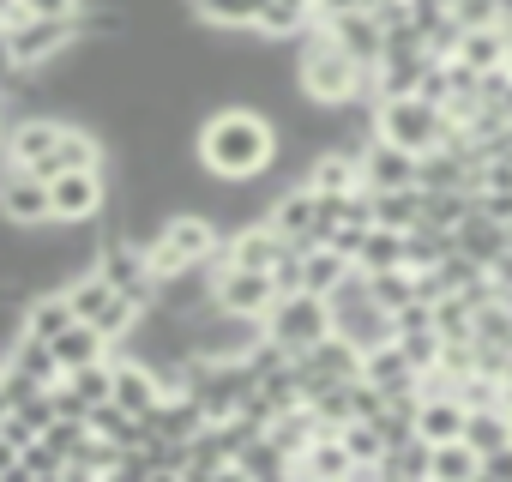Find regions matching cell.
I'll return each mask as SVG.
<instances>
[{
	"label": "cell",
	"mask_w": 512,
	"mask_h": 482,
	"mask_svg": "<svg viewBox=\"0 0 512 482\" xmlns=\"http://www.w3.org/2000/svg\"><path fill=\"white\" fill-rule=\"evenodd\" d=\"M278 151V127L247 103H229L193 127V157L211 181H260L278 163Z\"/></svg>",
	"instance_id": "1"
},
{
	"label": "cell",
	"mask_w": 512,
	"mask_h": 482,
	"mask_svg": "<svg viewBox=\"0 0 512 482\" xmlns=\"http://www.w3.org/2000/svg\"><path fill=\"white\" fill-rule=\"evenodd\" d=\"M302 55H296V91L308 97V103H320V109H350V103H374V73L368 67H356L326 31H320V19H308L302 25Z\"/></svg>",
	"instance_id": "2"
},
{
	"label": "cell",
	"mask_w": 512,
	"mask_h": 482,
	"mask_svg": "<svg viewBox=\"0 0 512 482\" xmlns=\"http://www.w3.org/2000/svg\"><path fill=\"white\" fill-rule=\"evenodd\" d=\"M326 314H332V332L350 338L356 350H374V344L392 338V314L374 302V290H368V278L356 266L338 278V290H326Z\"/></svg>",
	"instance_id": "3"
},
{
	"label": "cell",
	"mask_w": 512,
	"mask_h": 482,
	"mask_svg": "<svg viewBox=\"0 0 512 482\" xmlns=\"http://www.w3.org/2000/svg\"><path fill=\"white\" fill-rule=\"evenodd\" d=\"M446 127L452 121L434 103H422V97H386V103H374V139H386V145H398L410 157L434 151L446 139Z\"/></svg>",
	"instance_id": "4"
},
{
	"label": "cell",
	"mask_w": 512,
	"mask_h": 482,
	"mask_svg": "<svg viewBox=\"0 0 512 482\" xmlns=\"http://www.w3.org/2000/svg\"><path fill=\"white\" fill-rule=\"evenodd\" d=\"M91 272H97V278H103L115 296H127L139 314L157 302V278H151V266H145V248H139L133 235H121V229L97 241V260H91Z\"/></svg>",
	"instance_id": "5"
},
{
	"label": "cell",
	"mask_w": 512,
	"mask_h": 482,
	"mask_svg": "<svg viewBox=\"0 0 512 482\" xmlns=\"http://www.w3.org/2000/svg\"><path fill=\"white\" fill-rule=\"evenodd\" d=\"M260 332H266L272 344H284L290 356H302L308 344H320V338L332 332L326 296H308V290H296V296H278V302L260 314Z\"/></svg>",
	"instance_id": "6"
},
{
	"label": "cell",
	"mask_w": 512,
	"mask_h": 482,
	"mask_svg": "<svg viewBox=\"0 0 512 482\" xmlns=\"http://www.w3.org/2000/svg\"><path fill=\"white\" fill-rule=\"evenodd\" d=\"M109 205V181L103 169H67L49 181V217L55 223H97Z\"/></svg>",
	"instance_id": "7"
},
{
	"label": "cell",
	"mask_w": 512,
	"mask_h": 482,
	"mask_svg": "<svg viewBox=\"0 0 512 482\" xmlns=\"http://www.w3.org/2000/svg\"><path fill=\"white\" fill-rule=\"evenodd\" d=\"M211 302L223 314H241V320H260L272 302H278V284L272 272H247V266H217V284H211Z\"/></svg>",
	"instance_id": "8"
},
{
	"label": "cell",
	"mask_w": 512,
	"mask_h": 482,
	"mask_svg": "<svg viewBox=\"0 0 512 482\" xmlns=\"http://www.w3.org/2000/svg\"><path fill=\"white\" fill-rule=\"evenodd\" d=\"M356 169H362V187L368 193H398V187H416V157L386 145V139H368L356 151Z\"/></svg>",
	"instance_id": "9"
},
{
	"label": "cell",
	"mask_w": 512,
	"mask_h": 482,
	"mask_svg": "<svg viewBox=\"0 0 512 482\" xmlns=\"http://www.w3.org/2000/svg\"><path fill=\"white\" fill-rule=\"evenodd\" d=\"M163 392H169V386H163L157 368H145V362H133V356L109 362V404H121L127 416H145Z\"/></svg>",
	"instance_id": "10"
},
{
	"label": "cell",
	"mask_w": 512,
	"mask_h": 482,
	"mask_svg": "<svg viewBox=\"0 0 512 482\" xmlns=\"http://www.w3.org/2000/svg\"><path fill=\"white\" fill-rule=\"evenodd\" d=\"M452 254H464V260H476L482 272H494V260L506 254V223H494V217H482L476 205L452 223Z\"/></svg>",
	"instance_id": "11"
},
{
	"label": "cell",
	"mask_w": 512,
	"mask_h": 482,
	"mask_svg": "<svg viewBox=\"0 0 512 482\" xmlns=\"http://www.w3.org/2000/svg\"><path fill=\"white\" fill-rule=\"evenodd\" d=\"M362 380L380 386L386 398H416V368L404 362V350H398L392 338L374 344V350H362Z\"/></svg>",
	"instance_id": "12"
},
{
	"label": "cell",
	"mask_w": 512,
	"mask_h": 482,
	"mask_svg": "<svg viewBox=\"0 0 512 482\" xmlns=\"http://www.w3.org/2000/svg\"><path fill=\"white\" fill-rule=\"evenodd\" d=\"M320 31L356 61V67H368L374 73V61H380V25L368 19V13H338V19H320Z\"/></svg>",
	"instance_id": "13"
},
{
	"label": "cell",
	"mask_w": 512,
	"mask_h": 482,
	"mask_svg": "<svg viewBox=\"0 0 512 482\" xmlns=\"http://www.w3.org/2000/svg\"><path fill=\"white\" fill-rule=\"evenodd\" d=\"M302 187H314V193H356V187H362L356 151H344V145H326V151H320V157L308 163Z\"/></svg>",
	"instance_id": "14"
},
{
	"label": "cell",
	"mask_w": 512,
	"mask_h": 482,
	"mask_svg": "<svg viewBox=\"0 0 512 482\" xmlns=\"http://www.w3.org/2000/svg\"><path fill=\"white\" fill-rule=\"evenodd\" d=\"M458 428H464L458 392H428V398H416V440L440 446V440H458Z\"/></svg>",
	"instance_id": "15"
},
{
	"label": "cell",
	"mask_w": 512,
	"mask_h": 482,
	"mask_svg": "<svg viewBox=\"0 0 512 482\" xmlns=\"http://www.w3.org/2000/svg\"><path fill=\"white\" fill-rule=\"evenodd\" d=\"M0 368H19L25 380H37V386H55L61 380V368H55V350H49V338H31V332H19L13 344H7V356H0Z\"/></svg>",
	"instance_id": "16"
},
{
	"label": "cell",
	"mask_w": 512,
	"mask_h": 482,
	"mask_svg": "<svg viewBox=\"0 0 512 482\" xmlns=\"http://www.w3.org/2000/svg\"><path fill=\"white\" fill-rule=\"evenodd\" d=\"M49 350H55V368H61V374H73V368H91V362H103V356H109V344H103V338H97L85 320H73L61 338H49Z\"/></svg>",
	"instance_id": "17"
},
{
	"label": "cell",
	"mask_w": 512,
	"mask_h": 482,
	"mask_svg": "<svg viewBox=\"0 0 512 482\" xmlns=\"http://www.w3.org/2000/svg\"><path fill=\"white\" fill-rule=\"evenodd\" d=\"M446 254H452V229H434V223L404 229V272H434Z\"/></svg>",
	"instance_id": "18"
},
{
	"label": "cell",
	"mask_w": 512,
	"mask_h": 482,
	"mask_svg": "<svg viewBox=\"0 0 512 482\" xmlns=\"http://www.w3.org/2000/svg\"><path fill=\"white\" fill-rule=\"evenodd\" d=\"M422 73H428V55H404V61H374V103H386V97H416Z\"/></svg>",
	"instance_id": "19"
},
{
	"label": "cell",
	"mask_w": 512,
	"mask_h": 482,
	"mask_svg": "<svg viewBox=\"0 0 512 482\" xmlns=\"http://www.w3.org/2000/svg\"><path fill=\"white\" fill-rule=\"evenodd\" d=\"M67 326H73V302H67V290H43V296L25 302V332H31V338H61Z\"/></svg>",
	"instance_id": "20"
},
{
	"label": "cell",
	"mask_w": 512,
	"mask_h": 482,
	"mask_svg": "<svg viewBox=\"0 0 512 482\" xmlns=\"http://www.w3.org/2000/svg\"><path fill=\"white\" fill-rule=\"evenodd\" d=\"M452 61L470 67V73H494V67H506V37H500V25H494V31H464L458 49H452Z\"/></svg>",
	"instance_id": "21"
},
{
	"label": "cell",
	"mask_w": 512,
	"mask_h": 482,
	"mask_svg": "<svg viewBox=\"0 0 512 482\" xmlns=\"http://www.w3.org/2000/svg\"><path fill=\"white\" fill-rule=\"evenodd\" d=\"M187 7L211 31H253V19H260V0H187Z\"/></svg>",
	"instance_id": "22"
},
{
	"label": "cell",
	"mask_w": 512,
	"mask_h": 482,
	"mask_svg": "<svg viewBox=\"0 0 512 482\" xmlns=\"http://www.w3.org/2000/svg\"><path fill=\"white\" fill-rule=\"evenodd\" d=\"M458 440H464L476 458L500 452V446H506V410H500V404H494V410H464V428H458Z\"/></svg>",
	"instance_id": "23"
},
{
	"label": "cell",
	"mask_w": 512,
	"mask_h": 482,
	"mask_svg": "<svg viewBox=\"0 0 512 482\" xmlns=\"http://www.w3.org/2000/svg\"><path fill=\"white\" fill-rule=\"evenodd\" d=\"M392 266H404V235L374 223L362 235V248H356V272H392Z\"/></svg>",
	"instance_id": "24"
},
{
	"label": "cell",
	"mask_w": 512,
	"mask_h": 482,
	"mask_svg": "<svg viewBox=\"0 0 512 482\" xmlns=\"http://www.w3.org/2000/svg\"><path fill=\"white\" fill-rule=\"evenodd\" d=\"M85 434H97V440H115V446H139V440H145L139 416H127L121 404H91V416H85Z\"/></svg>",
	"instance_id": "25"
},
{
	"label": "cell",
	"mask_w": 512,
	"mask_h": 482,
	"mask_svg": "<svg viewBox=\"0 0 512 482\" xmlns=\"http://www.w3.org/2000/svg\"><path fill=\"white\" fill-rule=\"evenodd\" d=\"M374 199V223L380 229H416L422 223V199H416V187H398V193H368Z\"/></svg>",
	"instance_id": "26"
},
{
	"label": "cell",
	"mask_w": 512,
	"mask_h": 482,
	"mask_svg": "<svg viewBox=\"0 0 512 482\" xmlns=\"http://www.w3.org/2000/svg\"><path fill=\"white\" fill-rule=\"evenodd\" d=\"M428 458H434V446L410 434L404 446H392V452L380 458V470H386V482H428Z\"/></svg>",
	"instance_id": "27"
},
{
	"label": "cell",
	"mask_w": 512,
	"mask_h": 482,
	"mask_svg": "<svg viewBox=\"0 0 512 482\" xmlns=\"http://www.w3.org/2000/svg\"><path fill=\"white\" fill-rule=\"evenodd\" d=\"M67 302H73V320H85V326H97L103 320V308L115 302V290L97 278V272H79L73 284H67Z\"/></svg>",
	"instance_id": "28"
},
{
	"label": "cell",
	"mask_w": 512,
	"mask_h": 482,
	"mask_svg": "<svg viewBox=\"0 0 512 482\" xmlns=\"http://www.w3.org/2000/svg\"><path fill=\"white\" fill-rule=\"evenodd\" d=\"M476 470H482V458H476L464 440H440L434 458H428V482H464V476H476Z\"/></svg>",
	"instance_id": "29"
},
{
	"label": "cell",
	"mask_w": 512,
	"mask_h": 482,
	"mask_svg": "<svg viewBox=\"0 0 512 482\" xmlns=\"http://www.w3.org/2000/svg\"><path fill=\"white\" fill-rule=\"evenodd\" d=\"M350 272V260H338L332 248H308L302 254V290L308 296H326V290H338V278Z\"/></svg>",
	"instance_id": "30"
},
{
	"label": "cell",
	"mask_w": 512,
	"mask_h": 482,
	"mask_svg": "<svg viewBox=\"0 0 512 482\" xmlns=\"http://www.w3.org/2000/svg\"><path fill=\"white\" fill-rule=\"evenodd\" d=\"M368 278V290H374V302L386 308V314H398L404 302H416V272H404V266H392V272H362Z\"/></svg>",
	"instance_id": "31"
},
{
	"label": "cell",
	"mask_w": 512,
	"mask_h": 482,
	"mask_svg": "<svg viewBox=\"0 0 512 482\" xmlns=\"http://www.w3.org/2000/svg\"><path fill=\"white\" fill-rule=\"evenodd\" d=\"M416 199H422V223L452 229V223L470 211V199H476V193H422V187H416Z\"/></svg>",
	"instance_id": "32"
},
{
	"label": "cell",
	"mask_w": 512,
	"mask_h": 482,
	"mask_svg": "<svg viewBox=\"0 0 512 482\" xmlns=\"http://www.w3.org/2000/svg\"><path fill=\"white\" fill-rule=\"evenodd\" d=\"M434 338L440 344H470V308L458 296H440L434 302Z\"/></svg>",
	"instance_id": "33"
},
{
	"label": "cell",
	"mask_w": 512,
	"mask_h": 482,
	"mask_svg": "<svg viewBox=\"0 0 512 482\" xmlns=\"http://www.w3.org/2000/svg\"><path fill=\"white\" fill-rule=\"evenodd\" d=\"M61 386H67L73 398H85V404H109V356H103V362H91V368L61 374Z\"/></svg>",
	"instance_id": "34"
},
{
	"label": "cell",
	"mask_w": 512,
	"mask_h": 482,
	"mask_svg": "<svg viewBox=\"0 0 512 482\" xmlns=\"http://www.w3.org/2000/svg\"><path fill=\"white\" fill-rule=\"evenodd\" d=\"M452 25L458 31H494L500 13H494V0H452Z\"/></svg>",
	"instance_id": "35"
},
{
	"label": "cell",
	"mask_w": 512,
	"mask_h": 482,
	"mask_svg": "<svg viewBox=\"0 0 512 482\" xmlns=\"http://www.w3.org/2000/svg\"><path fill=\"white\" fill-rule=\"evenodd\" d=\"M7 416H13L19 428H31V434H43V428L55 422V398H49V386H43V392H31V398H25L19 410H7Z\"/></svg>",
	"instance_id": "36"
},
{
	"label": "cell",
	"mask_w": 512,
	"mask_h": 482,
	"mask_svg": "<svg viewBox=\"0 0 512 482\" xmlns=\"http://www.w3.org/2000/svg\"><path fill=\"white\" fill-rule=\"evenodd\" d=\"M13 7L25 19H67V13H79V0H13Z\"/></svg>",
	"instance_id": "37"
},
{
	"label": "cell",
	"mask_w": 512,
	"mask_h": 482,
	"mask_svg": "<svg viewBox=\"0 0 512 482\" xmlns=\"http://www.w3.org/2000/svg\"><path fill=\"white\" fill-rule=\"evenodd\" d=\"M374 0H314V19H338V13H368Z\"/></svg>",
	"instance_id": "38"
},
{
	"label": "cell",
	"mask_w": 512,
	"mask_h": 482,
	"mask_svg": "<svg viewBox=\"0 0 512 482\" xmlns=\"http://www.w3.org/2000/svg\"><path fill=\"white\" fill-rule=\"evenodd\" d=\"M482 470H488L494 482H512V446H500V452H488V458H482Z\"/></svg>",
	"instance_id": "39"
},
{
	"label": "cell",
	"mask_w": 512,
	"mask_h": 482,
	"mask_svg": "<svg viewBox=\"0 0 512 482\" xmlns=\"http://www.w3.org/2000/svg\"><path fill=\"white\" fill-rule=\"evenodd\" d=\"M344 482H386V470H380V464H350Z\"/></svg>",
	"instance_id": "40"
},
{
	"label": "cell",
	"mask_w": 512,
	"mask_h": 482,
	"mask_svg": "<svg viewBox=\"0 0 512 482\" xmlns=\"http://www.w3.org/2000/svg\"><path fill=\"white\" fill-rule=\"evenodd\" d=\"M211 482H247V476H241V464H223V470H217Z\"/></svg>",
	"instance_id": "41"
},
{
	"label": "cell",
	"mask_w": 512,
	"mask_h": 482,
	"mask_svg": "<svg viewBox=\"0 0 512 482\" xmlns=\"http://www.w3.org/2000/svg\"><path fill=\"white\" fill-rule=\"evenodd\" d=\"M494 13H500V25H512V0H494Z\"/></svg>",
	"instance_id": "42"
},
{
	"label": "cell",
	"mask_w": 512,
	"mask_h": 482,
	"mask_svg": "<svg viewBox=\"0 0 512 482\" xmlns=\"http://www.w3.org/2000/svg\"><path fill=\"white\" fill-rule=\"evenodd\" d=\"M500 109H506V121H512V85H506V97H500Z\"/></svg>",
	"instance_id": "43"
},
{
	"label": "cell",
	"mask_w": 512,
	"mask_h": 482,
	"mask_svg": "<svg viewBox=\"0 0 512 482\" xmlns=\"http://www.w3.org/2000/svg\"><path fill=\"white\" fill-rule=\"evenodd\" d=\"M464 482H494V476H488V470H476V476H464Z\"/></svg>",
	"instance_id": "44"
},
{
	"label": "cell",
	"mask_w": 512,
	"mask_h": 482,
	"mask_svg": "<svg viewBox=\"0 0 512 482\" xmlns=\"http://www.w3.org/2000/svg\"><path fill=\"white\" fill-rule=\"evenodd\" d=\"M506 446H512V410H506Z\"/></svg>",
	"instance_id": "45"
},
{
	"label": "cell",
	"mask_w": 512,
	"mask_h": 482,
	"mask_svg": "<svg viewBox=\"0 0 512 482\" xmlns=\"http://www.w3.org/2000/svg\"><path fill=\"white\" fill-rule=\"evenodd\" d=\"M151 482H175V476H157V470H151Z\"/></svg>",
	"instance_id": "46"
},
{
	"label": "cell",
	"mask_w": 512,
	"mask_h": 482,
	"mask_svg": "<svg viewBox=\"0 0 512 482\" xmlns=\"http://www.w3.org/2000/svg\"><path fill=\"white\" fill-rule=\"evenodd\" d=\"M326 482H344V476H326Z\"/></svg>",
	"instance_id": "47"
}]
</instances>
